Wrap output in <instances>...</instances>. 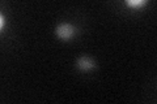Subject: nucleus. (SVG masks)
Returning <instances> with one entry per match:
<instances>
[{
    "label": "nucleus",
    "mask_w": 157,
    "mask_h": 104,
    "mask_svg": "<svg viewBox=\"0 0 157 104\" xmlns=\"http://www.w3.org/2000/svg\"><path fill=\"white\" fill-rule=\"evenodd\" d=\"M77 66L81 69V70H90L96 66V63L93 59L88 57V56H82L77 60Z\"/></svg>",
    "instance_id": "obj_2"
},
{
    "label": "nucleus",
    "mask_w": 157,
    "mask_h": 104,
    "mask_svg": "<svg viewBox=\"0 0 157 104\" xmlns=\"http://www.w3.org/2000/svg\"><path fill=\"white\" fill-rule=\"evenodd\" d=\"M127 4L128 5H131V7H141V5H144L145 4V2L144 0H130V2H127Z\"/></svg>",
    "instance_id": "obj_3"
},
{
    "label": "nucleus",
    "mask_w": 157,
    "mask_h": 104,
    "mask_svg": "<svg viewBox=\"0 0 157 104\" xmlns=\"http://www.w3.org/2000/svg\"><path fill=\"white\" fill-rule=\"evenodd\" d=\"M3 26H4V16L0 13V30L3 29Z\"/></svg>",
    "instance_id": "obj_4"
},
{
    "label": "nucleus",
    "mask_w": 157,
    "mask_h": 104,
    "mask_svg": "<svg viewBox=\"0 0 157 104\" xmlns=\"http://www.w3.org/2000/svg\"><path fill=\"white\" fill-rule=\"evenodd\" d=\"M56 35L63 39V41H68L76 34V29L72 26L71 23H60L56 27Z\"/></svg>",
    "instance_id": "obj_1"
}]
</instances>
